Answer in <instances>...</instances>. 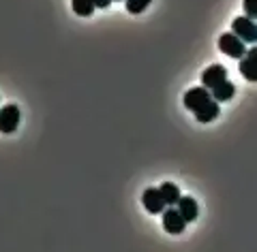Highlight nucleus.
I'll list each match as a JSON object with an SVG mask.
<instances>
[{
    "label": "nucleus",
    "mask_w": 257,
    "mask_h": 252,
    "mask_svg": "<svg viewBox=\"0 0 257 252\" xmlns=\"http://www.w3.org/2000/svg\"><path fill=\"white\" fill-rule=\"evenodd\" d=\"M96 9H107V7L111 5V0H94Z\"/></svg>",
    "instance_id": "obj_16"
},
{
    "label": "nucleus",
    "mask_w": 257,
    "mask_h": 252,
    "mask_svg": "<svg viewBox=\"0 0 257 252\" xmlns=\"http://www.w3.org/2000/svg\"><path fill=\"white\" fill-rule=\"evenodd\" d=\"M161 194H163V199L167 205H176V203L180 201V190H178V186L172 184V182H163L161 184Z\"/></svg>",
    "instance_id": "obj_12"
},
{
    "label": "nucleus",
    "mask_w": 257,
    "mask_h": 252,
    "mask_svg": "<svg viewBox=\"0 0 257 252\" xmlns=\"http://www.w3.org/2000/svg\"><path fill=\"white\" fill-rule=\"evenodd\" d=\"M71 7H73L75 15L79 18H88V15H92L94 11V0H71Z\"/></svg>",
    "instance_id": "obj_13"
},
{
    "label": "nucleus",
    "mask_w": 257,
    "mask_h": 252,
    "mask_svg": "<svg viewBox=\"0 0 257 252\" xmlns=\"http://www.w3.org/2000/svg\"><path fill=\"white\" fill-rule=\"evenodd\" d=\"M242 9H244V15L257 20V0H244V3H242Z\"/></svg>",
    "instance_id": "obj_15"
},
{
    "label": "nucleus",
    "mask_w": 257,
    "mask_h": 252,
    "mask_svg": "<svg viewBox=\"0 0 257 252\" xmlns=\"http://www.w3.org/2000/svg\"><path fill=\"white\" fill-rule=\"evenodd\" d=\"M184 226H187V220L182 218V214L178 212V207L176 209H165L163 212V229L172 235H180L184 231Z\"/></svg>",
    "instance_id": "obj_8"
},
{
    "label": "nucleus",
    "mask_w": 257,
    "mask_h": 252,
    "mask_svg": "<svg viewBox=\"0 0 257 252\" xmlns=\"http://www.w3.org/2000/svg\"><path fill=\"white\" fill-rule=\"evenodd\" d=\"M152 3V0H126V11L133 15H140L142 11H146V7Z\"/></svg>",
    "instance_id": "obj_14"
},
{
    "label": "nucleus",
    "mask_w": 257,
    "mask_h": 252,
    "mask_svg": "<svg viewBox=\"0 0 257 252\" xmlns=\"http://www.w3.org/2000/svg\"><path fill=\"white\" fill-rule=\"evenodd\" d=\"M219 101H214V99H210L202 109H197L195 111V120L197 122H202V124H208V122H212L214 118H219Z\"/></svg>",
    "instance_id": "obj_10"
},
{
    "label": "nucleus",
    "mask_w": 257,
    "mask_h": 252,
    "mask_svg": "<svg viewBox=\"0 0 257 252\" xmlns=\"http://www.w3.org/2000/svg\"><path fill=\"white\" fill-rule=\"evenodd\" d=\"M176 207H178V212L182 214V218H184L187 222L197 220L199 207H197V201L193 199V197H180V201L176 203Z\"/></svg>",
    "instance_id": "obj_9"
},
{
    "label": "nucleus",
    "mask_w": 257,
    "mask_h": 252,
    "mask_svg": "<svg viewBox=\"0 0 257 252\" xmlns=\"http://www.w3.org/2000/svg\"><path fill=\"white\" fill-rule=\"evenodd\" d=\"M219 50H221L225 56H229V58H236V60H240V58H242V56L246 54L244 41L238 39L234 32H225V35L219 37Z\"/></svg>",
    "instance_id": "obj_1"
},
{
    "label": "nucleus",
    "mask_w": 257,
    "mask_h": 252,
    "mask_svg": "<svg viewBox=\"0 0 257 252\" xmlns=\"http://www.w3.org/2000/svg\"><path fill=\"white\" fill-rule=\"evenodd\" d=\"M212 99V94H210V90H208L206 86H199V88H191V90L184 94V99H182V103H184V107H187L189 111H193L195 113L197 109H202L204 105Z\"/></svg>",
    "instance_id": "obj_3"
},
{
    "label": "nucleus",
    "mask_w": 257,
    "mask_h": 252,
    "mask_svg": "<svg viewBox=\"0 0 257 252\" xmlns=\"http://www.w3.org/2000/svg\"><path fill=\"white\" fill-rule=\"evenodd\" d=\"M20 124V107L18 105H7L0 107V133L11 135Z\"/></svg>",
    "instance_id": "obj_4"
},
{
    "label": "nucleus",
    "mask_w": 257,
    "mask_h": 252,
    "mask_svg": "<svg viewBox=\"0 0 257 252\" xmlns=\"http://www.w3.org/2000/svg\"><path fill=\"white\" fill-rule=\"evenodd\" d=\"M231 30L238 39H242L244 43H257V24L253 18L242 15V18H236L231 22Z\"/></svg>",
    "instance_id": "obj_2"
},
{
    "label": "nucleus",
    "mask_w": 257,
    "mask_h": 252,
    "mask_svg": "<svg viewBox=\"0 0 257 252\" xmlns=\"http://www.w3.org/2000/svg\"><path fill=\"white\" fill-rule=\"evenodd\" d=\"M142 203H144V207H146L150 214H163L165 205H167L159 188H146V192L142 194Z\"/></svg>",
    "instance_id": "obj_5"
},
{
    "label": "nucleus",
    "mask_w": 257,
    "mask_h": 252,
    "mask_svg": "<svg viewBox=\"0 0 257 252\" xmlns=\"http://www.w3.org/2000/svg\"><path fill=\"white\" fill-rule=\"evenodd\" d=\"M210 94H212V99H214V101L225 103V101H229L231 96L236 94V86L231 84V81H223V84H219L216 88H212Z\"/></svg>",
    "instance_id": "obj_11"
},
{
    "label": "nucleus",
    "mask_w": 257,
    "mask_h": 252,
    "mask_svg": "<svg viewBox=\"0 0 257 252\" xmlns=\"http://www.w3.org/2000/svg\"><path fill=\"white\" fill-rule=\"evenodd\" d=\"M223 81H227V69L223 64H212V67H208L202 73V86H206L208 90H212Z\"/></svg>",
    "instance_id": "obj_6"
},
{
    "label": "nucleus",
    "mask_w": 257,
    "mask_h": 252,
    "mask_svg": "<svg viewBox=\"0 0 257 252\" xmlns=\"http://www.w3.org/2000/svg\"><path fill=\"white\" fill-rule=\"evenodd\" d=\"M240 73L242 77L248 79V81H257V45L251 47L242 58H240V64H238Z\"/></svg>",
    "instance_id": "obj_7"
}]
</instances>
